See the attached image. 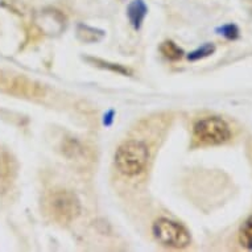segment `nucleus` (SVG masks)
<instances>
[{
    "instance_id": "nucleus-1",
    "label": "nucleus",
    "mask_w": 252,
    "mask_h": 252,
    "mask_svg": "<svg viewBox=\"0 0 252 252\" xmlns=\"http://www.w3.org/2000/svg\"><path fill=\"white\" fill-rule=\"evenodd\" d=\"M148 160V147L139 140L126 141L115 153L116 168L127 177H135L137 174L143 173Z\"/></svg>"
},
{
    "instance_id": "nucleus-2",
    "label": "nucleus",
    "mask_w": 252,
    "mask_h": 252,
    "mask_svg": "<svg viewBox=\"0 0 252 252\" xmlns=\"http://www.w3.org/2000/svg\"><path fill=\"white\" fill-rule=\"evenodd\" d=\"M46 213L60 224H69L81 214V202L70 190H56L46 197Z\"/></svg>"
},
{
    "instance_id": "nucleus-3",
    "label": "nucleus",
    "mask_w": 252,
    "mask_h": 252,
    "mask_svg": "<svg viewBox=\"0 0 252 252\" xmlns=\"http://www.w3.org/2000/svg\"><path fill=\"white\" fill-rule=\"evenodd\" d=\"M193 135L201 144L220 145L231 139V129L222 118L209 116L194 124Z\"/></svg>"
},
{
    "instance_id": "nucleus-4",
    "label": "nucleus",
    "mask_w": 252,
    "mask_h": 252,
    "mask_svg": "<svg viewBox=\"0 0 252 252\" xmlns=\"http://www.w3.org/2000/svg\"><path fill=\"white\" fill-rule=\"evenodd\" d=\"M153 235L166 247L185 248L191 242L190 234L182 224L166 218H160L155 222Z\"/></svg>"
},
{
    "instance_id": "nucleus-5",
    "label": "nucleus",
    "mask_w": 252,
    "mask_h": 252,
    "mask_svg": "<svg viewBox=\"0 0 252 252\" xmlns=\"http://www.w3.org/2000/svg\"><path fill=\"white\" fill-rule=\"evenodd\" d=\"M9 91L16 95L27 98H42L45 96V87L40 83L31 81L25 77H13L8 82Z\"/></svg>"
},
{
    "instance_id": "nucleus-6",
    "label": "nucleus",
    "mask_w": 252,
    "mask_h": 252,
    "mask_svg": "<svg viewBox=\"0 0 252 252\" xmlns=\"http://www.w3.org/2000/svg\"><path fill=\"white\" fill-rule=\"evenodd\" d=\"M147 13H148V7L145 4L144 0H132V1H129L128 7H127V16H128V20L133 27V29L139 31L141 28Z\"/></svg>"
},
{
    "instance_id": "nucleus-7",
    "label": "nucleus",
    "mask_w": 252,
    "mask_h": 252,
    "mask_svg": "<svg viewBox=\"0 0 252 252\" xmlns=\"http://www.w3.org/2000/svg\"><path fill=\"white\" fill-rule=\"evenodd\" d=\"M62 152L71 161H82L81 158H86L87 151L77 139H66L62 143Z\"/></svg>"
},
{
    "instance_id": "nucleus-8",
    "label": "nucleus",
    "mask_w": 252,
    "mask_h": 252,
    "mask_svg": "<svg viewBox=\"0 0 252 252\" xmlns=\"http://www.w3.org/2000/svg\"><path fill=\"white\" fill-rule=\"evenodd\" d=\"M104 36L103 31L93 28L89 25L79 24L77 27V37L83 42H98Z\"/></svg>"
},
{
    "instance_id": "nucleus-9",
    "label": "nucleus",
    "mask_w": 252,
    "mask_h": 252,
    "mask_svg": "<svg viewBox=\"0 0 252 252\" xmlns=\"http://www.w3.org/2000/svg\"><path fill=\"white\" fill-rule=\"evenodd\" d=\"M86 61L93 63L94 66L100 67V69H107V70L112 71V73H118V74L122 75H132V71L127 69V67H124L123 65H119V63H112V62L103 61V60H99V58L90 57H87Z\"/></svg>"
},
{
    "instance_id": "nucleus-10",
    "label": "nucleus",
    "mask_w": 252,
    "mask_h": 252,
    "mask_svg": "<svg viewBox=\"0 0 252 252\" xmlns=\"http://www.w3.org/2000/svg\"><path fill=\"white\" fill-rule=\"evenodd\" d=\"M160 52H161L164 57L170 60V61H178V60H181L184 57V50L170 40H166V41L162 42L160 45Z\"/></svg>"
},
{
    "instance_id": "nucleus-11",
    "label": "nucleus",
    "mask_w": 252,
    "mask_h": 252,
    "mask_svg": "<svg viewBox=\"0 0 252 252\" xmlns=\"http://www.w3.org/2000/svg\"><path fill=\"white\" fill-rule=\"evenodd\" d=\"M239 243L247 250H252V215H250L239 228Z\"/></svg>"
},
{
    "instance_id": "nucleus-12",
    "label": "nucleus",
    "mask_w": 252,
    "mask_h": 252,
    "mask_svg": "<svg viewBox=\"0 0 252 252\" xmlns=\"http://www.w3.org/2000/svg\"><path fill=\"white\" fill-rule=\"evenodd\" d=\"M215 52V45L213 42H206L205 45H202L198 49L193 50L190 53L188 54V60L189 61H198L202 58H206Z\"/></svg>"
},
{
    "instance_id": "nucleus-13",
    "label": "nucleus",
    "mask_w": 252,
    "mask_h": 252,
    "mask_svg": "<svg viewBox=\"0 0 252 252\" xmlns=\"http://www.w3.org/2000/svg\"><path fill=\"white\" fill-rule=\"evenodd\" d=\"M13 170H15L13 169V160L8 155H3L0 158V177H1V180L8 181Z\"/></svg>"
},
{
    "instance_id": "nucleus-14",
    "label": "nucleus",
    "mask_w": 252,
    "mask_h": 252,
    "mask_svg": "<svg viewBox=\"0 0 252 252\" xmlns=\"http://www.w3.org/2000/svg\"><path fill=\"white\" fill-rule=\"evenodd\" d=\"M215 32L218 34H222L224 38H227L230 41H234L236 38H239V28L235 24H224L222 27L215 29Z\"/></svg>"
},
{
    "instance_id": "nucleus-15",
    "label": "nucleus",
    "mask_w": 252,
    "mask_h": 252,
    "mask_svg": "<svg viewBox=\"0 0 252 252\" xmlns=\"http://www.w3.org/2000/svg\"><path fill=\"white\" fill-rule=\"evenodd\" d=\"M114 116H115V111H114V110H110V111H107L104 114L103 124L106 127H110V126H111L112 122H114Z\"/></svg>"
}]
</instances>
